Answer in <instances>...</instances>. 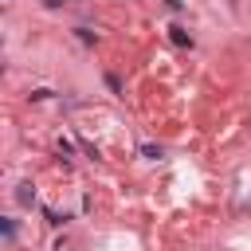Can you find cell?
Returning a JSON list of instances; mask_svg holds the SVG:
<instances>
[{
    "label": "cell",
    "instance_id": "3957f363",
    "mask_svg": "<svg viewBox=\"0 0 251 251\" xmlns=\"http://www.w3.org/2000/svg\"><path fill=\"white\" fill-rule=\"evenodd\" d=\"M75 31H78V39H82V43H94V39H98L90 27H75Z\"/></svg>",
    "mask_w": 251,
    "mask_h": 251
},
{
    "label": "cell",
    "instance_id": "8992f818",
    "mask_svg": "<svg viewBox=\"0 0 251 251\" xmlns=\"http://www.w3.org/2000/svg\"><path fill=\"white\" fill-rule=\"evenodd\" d=\"M43 4H47V8H63L67 0H43Z\"/></svg>",
    "mask_w": 251,
    "mask_h": 251
},
{
    "label": "cell",
    "instance_id": "7a4b0ae2",
    "mask_svg": "<svg viewBox=\"0 0 251 251\" xmlns=\"http://www.w3.org/2000/svg\"><path fill=\"white\" fill-rule=\"evenodd\" d=\"M169 39H173L176 47H192V35H188L184 27H169Z\"/></svg>",
    "mask_w": 251,
    "mask_h": 251
},
{
    "label": "cell",
    "instance_id": "277c9868",
    "mask_svg": "<svg viewBox=\"0 0 251 251\" xmlns=\"http://www.w3.org/2000/svg\"><path fill=\"white\" fill-rule=\"evenodd\" d=\"M106 86H110L114 94H122V78H118V75H106Z\"/></svg>",
    "mask_w": 251,
    "mask_h": 251
},
{
    "label": "cell",
    "instance_id": "6da1fadb",
    "mask_svg": "<svg viewBox=\"0 0 251 251\" xmlns=\"http://www.w3.org/2000/svg\"><path fill=\"white\" fill-rule=\"evenodd\" d=\"M16 204H20V208H31V204H35V188H31V180H24V184L16 188Z\"/></svg>",
    "mask_w": 251,
    "mask_h": 251
},
{
    "label": "cell",
    "instance_id": "5b68a950",
    "mask_svg": "<svg viewBox=\"0 0 251 251\" xmlns=\"http://www.w3.org/2000/svg\"><path fill=\"white\" fill-rule=\"evenodd\" d=\"M4 239H16V220H4Z\"/></svg>",
    "mask_w": 251,
    "mask_h": 251
}]
</instances>
